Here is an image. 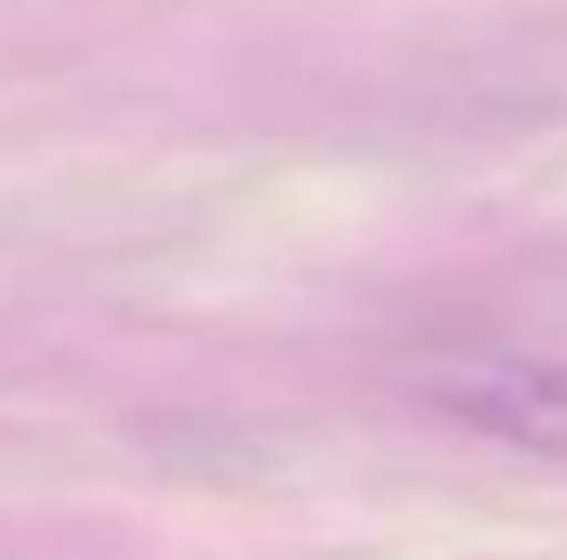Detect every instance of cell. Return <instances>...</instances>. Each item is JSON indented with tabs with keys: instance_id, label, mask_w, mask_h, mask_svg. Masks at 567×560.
Here are the masks:
<instances>
[{
	"instance_id": "cell-1",
	"label": "cell",
	"mask_w": 567,
	"mask_h": 560,
	"mask_svg": "<svg viewBox=\"0 0 567 560\" xmlns=\"http://www.w3.org/2000/svg\"><path fill=\"white\" fill-rule=\"evenodd\" d=\"M396 390L462 435L567 468V363L508 343H423L396 370Z\"/></svg>"
}]
</instances>
